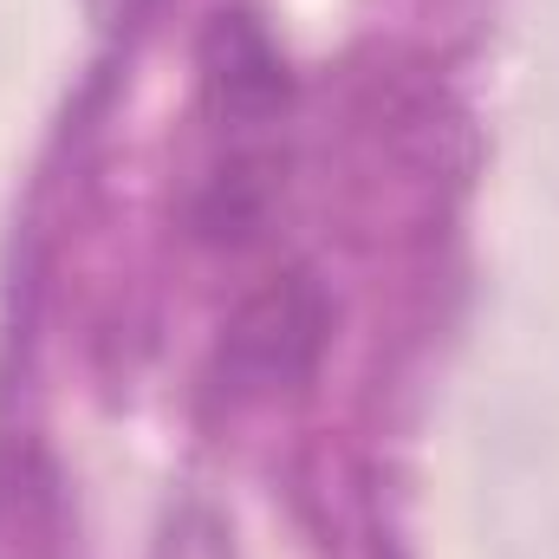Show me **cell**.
I'll return each instance as SVG.
<instances>
[{
	"label": "cell",
	"mask_w": 559,
	"mask_h": 559,
	"mask_svg": "<svg viewBox=\"0 0 559 559\" xmlns=\"http://www.w3.org/2000/svg\"><path fill=\"white\" fill-rule=\"evenodd\" d=\"M85 7H92L98 26H131V20H143L156 0H85Z\"/></svg>",
	"instance_id": "cell-1"
}]
</instances>
